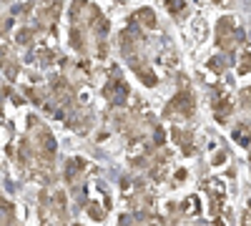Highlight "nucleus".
Listing matches in <instances>:
<instances>
[{
    "instance_id": "obj_1",
    "label": "nucleus",
    "mask_w": 251,
    "mask_h": 226,
    "mask_svg": "<svg viewBox=\"0 0 251 226\" xmlns=\"http://www.w3.org/2000/svg\"><path fill=\"white\" fill-rule=\"evenodd\" d=\"M239 40H244V30L236 28L234 18H221L216 23V46L224 48V50H234V46L239 43Z\"/></svg>"
},
{
    "instance_id": "obj_2",
    "label": "nucleus",
    "mask_w": 251,
    "mask_h": 226,
    "mask_svg": "<svg viewBox=\"0 0 251 226\" xmlns=\"http://www.w3.org/2000/svg\"><path fill=\"white\" fill-rule=\"evenodd\" d=\"M194 111H196V103H194L191 91H178L171 98V103L166 106L163 116H169V118H191Z\"/></svg>"
},
{
    "instance_id": "obj_3",
    "label": "nucleus",
    "mask_w": 251,
    "mask_h": 226,
    "mask_svg": "<svg viewBox=\"0 0 251 226\" xmlns=\"http://www.w3.org/2000/svg\"><path fill=\"white\" fill-rule=\"evenodd\" d=\"M128 96H131L128 83H126L123 78H118V75H113L108 83L103 86V98H106L113 108H123L126 100H128Z\"/></svg>"
},
{
    "instance_id": "obj_4",
    "label": "nucleus",
    "mask_w": 251,
    "mask_h": 226,
    "mask_svg": "<svg viewBox=\"0 0 251 226\" xmlns=\"http://www.w3.org/2000/svg\"><path fill=\"white\" fill-rule=\"evenodd\" d=\"M35 151H38V156H43L46 161H53V158H55V138H53V133H50L48 128H43V126L38 128Z\"/></svg>"
},
{
    "instance_id": "obj_5",
    "label": "nucleus",
    "mask_w": 251,
    "mask_h": 226,
    "mask_svg": "<svg viewBox=\"0 0 251 226\" xmlns=\"http://www.w3.org/2000/svg\"><path fill=\"white\" fill-rule=\"evenodd\" d=\"M118 46H121V53H123V55H128V58H133L136 48L141 46V35H138L136 25H131V28H126V30H121V35H118Z\"/></svg>"
},
{
    "instance_id": "obj_6",
    "label": "nucleus",
    "mask_w": 251,
    "mask_h": 226,
    "mask_svg": "<svg viewBox=\"0 0 251 226\" xmlns=\"http://www.w3.org/2000/svg\"><path fill=\"white\" fill-rule=\"evenodd\" d=\"M86 158H78V156H73V158H68L66 161V166H63V178H66L68 183H78L80 181V176L86 174Z\"/></svg>"
},
{
    "instance_id": "obj_7",
    "label": "nucleus",
    "mask_w": 251,
    "mask_h": 226,
    "mask_svg": "<svg viewBox=\"0 0 251 226\" xmlns=\"http://www.w3.org/2000/svg\"><path fill=\"white\" fill-rule=\"evenodd\" d=\"M0 68H3V73H5L10 80H15V75H18V60H15V55L10 53V48L3 46V43H0Z\"/></svg>"
},
{
    "instance_id": "obj_8",
    "label": "nucleus",
    "mask_w": 251,
    "mask_h": 226,
    "mask_svg": "<svg viewBox=\"0 0 251 226\" xmlns=\"http://www.w3.org/2000/svg\"><path fill=\"white\" fill-rule=\"evenodd\" d=\"M174 141L178 143V149H183V153H194V151H196V149L191 146V143H194V133L186 131V128H181V126L174 128Z\"/></svg>"
},
{
    "instance_id": "obj_9",
    "label": "nucleus",
    "mask_w": 251,
    "mask_h": 226,
    "mask_svg": "<svg viewBox=\"0 0 251 226\" xmlns=\"http://www.w3.org/2000/svg\"><path fill=\"white\" fill-rule=\"evenodd\" d=\"M133 73H136V75L141 78V83H143V86H149V88H153V86L158 83V78H156V73H153V71H151L149 66H143V63L138 66L136 60H133Z\"/></svg>"
},
{
    "instance_id": "obj_10",
    "label": "nucleus",
    "mask_w": 251,
    "mask_h": 226,
    "mask_svg": "<svg viewBox=\"0 0 251 226\" xmlns=\"http://www.w3.org/2000/svg\"><path fill=\"white\" fill-rule=\"evenodd\" d=\"M133 20H138V23H141L143 28H149V30H153V28L158 25V20H156V13H153L151 8H141V10H136Z\"/></svg>"
},
{
    "instance_id": "obj_11",
    "label": "nucleus",
    "mask_w": 251,
    "mask_h": 226,
    "mask_svg": "<svg viewBox=\"0 0 251 226\" xmlns=\"http://www.w3.org/2000/svg\"><path fill=\"white\" fill-rule=\"evenodd\" d=\"M63 13V5L60 3H43L38 8V18L40 20H58Z\"/></svg>"
},
{
    "instance_id": "obj_12",
    "label": "nucleus",
    "mask_w": 251,
    "mask_h": 226,
    "mask_svg": "<svg viewBox=\"0 0 251 226\" xmlns=\"http://www.w3.org/2000/svg\"><path fill=\"white\" fill-rule=\"evenodd\" d=\"M214 108H216V116L224 121L228 113H231V108H234V103H231V96H228V93H221V98H216Z\"/></svg>"
},
{
    "instance_id": "obj_13",
    "label": "nucleus",
    "mask_w": 251,
    "mask_h": 226,
    "mask_svg": "<svg viewBox=\"0 0 251 226\" xmlns=\"http://www.w3.org/2000/svg\"><path fill=\"white\" fill-rule=\"evenodd\" d=\"M10 224H13V203L0 196V226H10Z\"/></svg>"
},
{
    "instance_id": "obj_14",
    "label": "nucleus",
    "mask_w": 251,
    "mask_h": 226,
    "mask_svg": "<svg viewBox=\"0 0 251 226\" xmlns=\"http://www.w3.org/2000/svg\"><path fill=\"white\" fill-rule=\"evenodd\" d=\"M181 211H183L186 216H199V214H201V206H199V199H196V196H188V199L183 201V206H181Z\"/></svg>"
},
{
    "instance_id": "obj_15",
    "label": "nucleus",
    "mask_w": 251,
    "mask_h": 226,
    "mask_svg": "<svg viewBox=\"0 0 251 226\" xmlns=\"http://www.w3.org/2000/svg\"><path fill=\"white\" fill-rule=\"evenodd\" d=\"M86 211H88V216L93 221H103V219H106V206H98L96 201H88L86 203Z\"/></svg>"
},
{
    "instance_id": "obj_16",
    "label": "nucleus",
    "mask_w": 251,
    "mask_h": 226,
    "mask_svg": "<svg viewBox=\"0 0 251 226\" xmlns=\"http://www.w3.org/2000/svg\"><path fill=\"white\" fill-rule=\"evenodd\" d=\"M71 46L75 50H86V38H83V33H78V25L71 28Z\"/></svg>"
},
{
    "instance_id": "obj_17",
    "label": "nucleus",
    "mask_w": 251,
    "mask_h": 226,
    "mask_svg": "<svg viewBox=\"0 0 251 226\" xmlns=\"http://www.w3.org/2000/svg\"><path fill=\"white\" fill-rule=\"evenodd\" d=\"M236 71H239V75H246V73H251V50H244V53H241Z\"/></svg>"
},
{
    "instance_id": "obj_18",
    "label": "nucleus",
    "mask_w": 251,
    "mask_h": 226,
    "mask_svg": "<svg viewBox=\"0 0 251 226\" xmlns=\"http://www.w3.org/2000/svg\"><path fill=\"white\" fill-rule=\"evenodd\" d=\"M33 38H35L33 28H20V30L15 33V40H18L20 46H30V43H33Z\"/></svg>"
},
{
    "instance_id": "obj_19",
    "label": "nucleus",
    "mask_w": 251,
    "mask_h": 226,
    "mask_svg": "<svg viewBox=\"0 0 251 226\" xmlns=\"http://www.w3.org/2000/svg\"><path fill=\"white\" fill-rule=\"evenodd\" d=\"M234 141L241 143V146H249V143H251V131H249V126H239V128L234 131Z\"/></svg>"
},
{
    "instance_id": "obj_20",
    "label": "nucleus",
    "mask_w": 251,
    "mask_h": 226,
    "mask_svg": "<svg viewBox=\"0 0 251 226\" xmlns=\"http://www.w3.org/2000/svg\"><path fill=\"white\" fill-rule=\"evenodd\" d=\"M208 71H214V73H224L226 71V60L221 55H214L211 60H208Z\"/></svg>"
},
{
    "instance_id": "obj_21",
    "label": "nucleus",
    "mask_w": 251,
    "mask_h": 226,
    "mask_svg": "<svg viewBox=\"0 0 251 226\" xmlns=\"http://www.w3.org/2000/svg\"><path fill=\"white\" fill-rule=\"evenodd\" d=\"M166 10H169L171 15H178V13H183V10H186V5H183V3H178V0H169V3H166Z\"/></svg>"
},
{
    "instance_id": "obj_22",
    "label": "nucleus",
    "mask_w": 251,
    "mask_h": 226,
    "mask_svg": "<svg viewBox=\"0 0 251 226\" xmlns=\"http://www.w3.org/2000/svg\"><path fill=\"white\" fill-rule=\"evenodd\" d=\"M163 141H166V131L161 126H156L153 128V143H156V146H163Z\"/></svg>"
},
{
    "instance_id": "obj_23",
    "label": "nucleus",
    "mask_w": 251,
    "mask_h": 226,
    "mask_svg": "<svg viewBox=\"0 0 251 226\" xmlns=\"http://www.w3.org/2000/svg\"><path fill=\"white\" fill-rule=\"evenodd\" d=\"M158 60H163L166 66H174V63H176V53H174V50H166V53L158 55Z\"/></svg>"
},
{
    "instance_id": "obj_24",
    "label": "nucleus",
    "mask_w": 251,
    "mask_h": 226,
    "mask_svg": "<svg viewBox=\"0 0 251 226\" xmlns=\"http://www.w3.org/2000/svg\"><path fill=\"white\" fill-rule=\"evenodd\" d=\"M25 93H28V98L33 100V103H38V106H40V103H43V96H40V93H38L35 88H28Z\"/></svg>"
},
{
    "instance_id": "obj_25",
    "label": "nucleus",
    "mask_w": 251,
    "mask_h": 226,
    "mask_svg": "<svg viewBox=\"0 0 251 226\" xmlns=\"http://www.w3.org/2000/svg\"><path fill=\"white\" fill-rule=\"evenodd\" d=\"M151 176H153L156 181H163V176H166V169H163V166H153V169H151Z\"/></svg>"
},
{
    "instance_id": "obj_26",
    "label": "nucleus",
    "mask_w": 251,
    "mask_h": 226,
    "mask_svg": "<svg viewBox=\"0 0 251 226\" xmlns=\"http://www.w3.org/2000/svg\"><path fill=\"white\" fill-rule=\"evenodd\" d=\"M224 161H226V151H219V153L214 156V166H221Z\"/></svg>"
},
{
    "instance_id": "obj_27",
    "label": "nucleus",
    "mask_w": 251,
    "mask_h": 226,
    "mask_svg": "<svg viewBox=\"0 0 251 226\" xmlns=\"http://www.w3.org/2000/svg\"><path fill=\"white\" fill-rule=\"evenodd\" d=\"M239 226H251V211H244L241 214V224Z\"/></svg>"
},
{
    "instance_id": "obj_28",
    "label": "nucleus",
    "mask_w": 251,
    "mask_h": 226,
    "mask_svg": "<svg viewBox=\"0 0 251 226\" xmlns=\"http://www.w3.org/2000/svg\"><path fill=\"white\" fill-rule=\"evenodd\" d=\"M183 178H186V171H183V169H181V171H176V181H183Z\"/></svg>"
},
{
    "instance_id": "obj_29",
    "label": "nucleus",
    "mask_w": 251,
    "mask_h": 226,
    "mask_svg": "<svg viewBox=\"0 0 251 226\" xmlns=\"http://www.w3.org/2000/svg\"><path fill=\"white\" fill-rule=\"evenodd\" d=\"M214 226H226V224H224V219H219V216H216V219H214Z\"/></svg>"
},
{
    "instance_id": "obj_30",
    "label": "nucleus",
    "mask_w": 251,
    "mask_h": 226,
    "mask_svg": "<svg viewBox=\"0 0 251 226\" xmlns=\"http://www.w3.org/2000/svg\"><path fill=\"white\" fill-rule=\"evenodd\" d=\"M146 226H158V224H151V221H149V224H146Z\"/></svg>"
},
{
    "instance_id": "obj_31",
    "label": "nucleus",
    "mask_w": 251,
    "mask_h": 226,
    "mask_svg": "<svg viewBox=\"0 0 251 226\" xmlns=\"http://www.w3.org/2000/svg\"><path fill=\"white\" fill-rule=\"evenodd\" d=\"M249 211H251V199H249Z\"/></svg>"
},
{
    "instance_id": "obj_32",
    "label": "nucleus",
    "mask_w": 251,
    "mask_h": 226,
    "mask_svg": "<svg viewBox=\"0 0 251 226\" xmlns=\"http://www.w3.org/2000/svg\"><path fill=\"white\" fill-rule=\"evenodd\" d=\"M75 226H78V224H75Z\"/></svg>"
}]
</instances>
